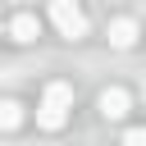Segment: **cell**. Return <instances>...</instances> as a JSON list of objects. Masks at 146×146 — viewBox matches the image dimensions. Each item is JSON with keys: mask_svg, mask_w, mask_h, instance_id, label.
Masks as SVG:
<instances>
[{"mask_svg": "<svg viewBox=\"0 0 146 146\" xmlns=\"http://www.w3.org/2000/svg\"><path fill=\"white\" fill-rule=\"evenodd\" d=\"M132 41H137V23H132V18H114V23H110V46L128 50Z\"/></svg>", "mask_w": 146, "mask_h": 146, "instance_id": "cell-5", "label": "cell"}, {"mask_svg": "<svg viewBox=\"0 0 146 146\" xmlns=\"http://www.w3.org/2000/svg\"><path fill=\"white\" fill-rule=\"evenodd\" d=\"M5 32H9V41H18V46H27V41H36V18H32V14H14Z\"/></svg>", "mask_w": 146, "mask_h": 146, "instance_id": "cell-4", "label": "cell"}, {"mask_svg": "<svg viewBox=\"0 0 146 146\" xmlns=\"http://www.w3.org/2000/svg\"><path fill=\"white\" fill-rule=\"evenodd\" d=\"M68 110H73V87H68V82H50L46 96H41V105H36V128L59 132V128L68 123Z\"/></svg>", "mask_w": 146, "mask_h": 146, "instance_id": "cell-1", "label": "cell"}, {"mask_svg": "<svg viewBox=\"0 0 146 146\" xmlns=\"http://www.w3.org/2000/svg\"><path fill=\"white\" fill-rule=\"evenodd\" d=\"M50 23H55L59 36H68V41H82V36H87V14H82L78 5H68V0H55V5H50Z\"/></svg>", "mask_w": 146, "mask_h": 146, "instance_id": "cell-2", "label": "cell"}, {"mask_svg": "<svg viewBox=\"0 0 146 146\" xmlns=\"http://www.w3.org/2000/svg\"><path fill=\"white\" fill-rule=\"evenodd\" d=\"M0 36H5V27H0Z\"/></svg>", "mask_w": 146, "mask_h": 146, "instance_id": "cell-8", "label": "cell"}, {"mask_svg": "<svg viewBox=\"0 0 146 146\" xmlns=\"http://www.w3.org/2000/svg\"><path fill=\"white\" fill-rule=\"evenodd\" d=\"M23 123V105L18 100H0V132H14Z\"/></svg>", "mask_w": 146, "mask_h": 146, "instance_id": "cell-6", "label": "cell"}, {"mask_svg": "<svg viewBox=\"0 0 146 146\" xmlns=\"http://www.w3.org/2000/svg\"><path fill=\"white\" fill-rule=\"evenodd\" d=\"M96 110H100V119L119 123V119L132 110V96H128L123 87H105V91H100V100H96Z\"/></svg>", "mask_w": 146, "mask_h": 146, "instance_id": "cell-3", "label": "cell"}, {"mask_svg": "<svg viewBox=\"0 0 146 146\" xmlns=\"http://www.w3.org/2000/svg\"><path fill=\"white\" fill-rule=\"evenodd\" d=\"M123 146H146V128H128L123 132Z\"/></svg>", "mask_w": 146, "mask_h": 146, "instance_id": "cell-7", "label": "cell"}]
</instances>
